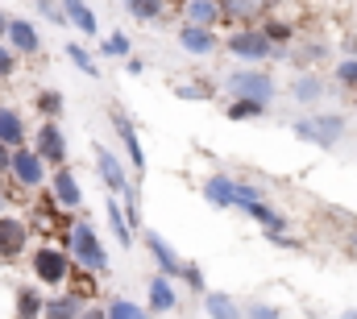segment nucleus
I'll list each match as a JSON object with an SVG mask.
<instances>
[{"label":"nucleus","mask_w":357,"mask_h":319,"mask_svg":"<svg viewBox=\"0 0 357 319\" xmlns=\"http://www.w3.org/2000/svg\"><path fill=\"white\" fill-rule=\"evenodd\" d=\"M204 199L212 203V208H250L254 199H262L254 187H245V182H237V178H229V174H212L208 182H204Z\"/></svg>","instance_id":"obj_1"},{"label":"nucleus","mask_w":357,"mask_h":319,"mask_svg":"<svg viewBox=\"0 0 357 319\" xmlns=\"http://www.w3.org/2000/svg\"><path fill=\"white\" fill-rule=\"evenodd\" d=\"M71 253H75L79 265H88L91 274L108 270V253H104V244H100V237H96V228H91L88 220L71 224Z\"/></svg>","instance_id":"obj_2"},{"label":"nucleus","mask_w":357,"mask_h":319,"mask_svg":"<svg viewBox=\"0 0 357 319\" xmlns=\"http://www.w3.org/2000/svg\"><path fill=\"white\" fill-rule=\"evenodd\" d=\"M295 129V137L299 141H316V146H337L341 141V129H345V120L341 116H316V120H295L291 125Z\"/></svg>","instance_id":"obj_3"},{"label":"nucleus","mask_w":357,"mask_h":319,"mask_svg":"<svg viewBox=\"0 0 357 319\" xmlns=\"http://www.w3.org/2000/svg\"><path fill=\"white\" fill-rule=\"evenodd\" d=\"M8 170H13V178L21 182V187H42V178H46V162L38 150H25V146H17L13 150V158H8Z\"/></svg>","instance_id":"obj_4"},{"label":"nucleus","mask_w":357,"mask_h":319,"mask_svg":"<svg viewBox=\"0 0 357 319\" xmlns=\"http://www.w3.org/2000/svg\"><path fill=\"white\" fill-rule=\"evenodd\" d=\"M229 54H237V59H250V63H262L270 50H274V42H270L262 29H237V33H229Z\"/></svg>","instance_id":"obj_5"},{"label":"nucleus","mask_w":357,"mask_h":319,"mask_svg":"<svg viewBox=\"0 0 357 319\" xmlns=\"http://www.w3.org/2000/svg\"><path fill=\"white\" fill-rule=\"evenodd\" d=\"M33 274H38V282H46V286H63L67 274H71V261H67L63 249H38V253H33Z\"/></svg>","instance_id":"obj_6"},{"label":"nucleus","mask_w":357,"mask_h":319,"mask_svg":"<svg viewBox=\"0 0 357 319\" xmlns=\"http://www.w3.org/2000/svg\"><path fill=\"white\" fill-rule=\"evenodd\" d=\"M225 87H229V95H250V100H266V104L274 95V79L262 71H233L225 79Z\"/></svg>","instance_id":"obj_7"},{"label":"nucleus","mask_w":357,"mask_h":319,"mask_svg":"<svg viewBox=\"0 0 357 319\" xmlns=\"http://www.w3.org/2000/svg\"><path fill=\"white\" fill-rule=\"evenodd\" d=\"M25 244H29V224L0 216V261H17L25 253Z\"/></svg>","instance_id":"obj_8"},{"label":"nucleus","mask_w":357,"mask_h":319,"mask_svg":"<svg viewBox=\"0 0 357 319\" xmlns=\"http://www.w3.org/2000/svg\"><path fill=\"white\" fill-rule=\"evenodd\" d=\"M33 150L42 154V162H50V166H63V162H67V141H63V129H59V120H46V125L38 129V141H33Z\"/></svg>","instance_id":"obj_9"},{"label":"nucleus","mask_w":357,"mask_h":319,"mask_svg":"<svg viewBox=\"0 0 357 319\" xmlns=\"http://www.w3.org/2000/svg\"><path fill=\"white\" fill-rule=\"evenodd\" d=\"M54 203L59 208H79L84 203V191H79V178L71 174V166L63 162V166H54Z\"/></svg>","instance_id":"obj_10"},{"label":"nucleus","mask_w":357,"mask_h":319,"mask_svg":"<svg viewBox=\"0 0 357 319\" xmlns=\"http://www.w3.org/2000/svg\"><path fill=\"white\" fill-rule=\"evenodd\" d=\"M178 46H183L187 54H212L220 42H216L212 25H191V21H187V29H178Z\"/></svg>","instance_id":"obj_11"},{"label":"nucleus","mask_w":357,"mask_h":319,"mask_svg":"<svg viewBox=\"0 0 357 319\" xmlns=\"http://www.w3.org/2000/svg\"><path fill=\"white\" fill-rule=\"evenodd\" d=\"M4 38L13 42L17 54H38V46H42V42H38V29H33L29 21H21V17L8 21V33H4Z\"/></svg>","instance_id":"obj_12"},{"label":"nucleus","mask_w":357,"mask_h":319,"mask_svg":"<svg viewBox=\"0 0 357 319\" xmlns=\"http://www.w3.org/2000/svg\"><path fill=\"white\" fill-rule=\"evenodd\" d=\"M0 141L4 146H25V120H21V112L17 108H8V104H0Z\"/></svg>","instance_id":"obj_13"},{"label":"nucleus","mask_w":357,"mask_h":319,"mask_svg":"<svg viewBox=\"0 0 357 319\" xmlns=\"http://www.w3.org/2000/svg\"><path fill=\"white\" fill-rule=\"evenodd\" d=\"M96 166H100V178H104V182H108V187H112L116 195H121V191L129 187V178H125V170H121V162L112 158V154H108L104 146H96Z\"/></svg>","instance_id":"obj_14"},{"label":"nucleus","mask_w":357,"mask_h":319,"mask_svg":"<svg viewBox=\"0 0 357 319\" xmlns=\"http://www.w3.org/2000/svg\"><path fill=\"white\" fill-rule=\"evenodd\" d=\"M146 244H150L154 261L162 265V274H171V278H175V274H183V261H178V253H175V249H171L162 237H158V233H146Z\"/></svg>","instance_id":"obj_15"},{"label":"nucleus","mask_w":357,"mask_h":319,"mask_svg":"<svg viewBox=\"0 0 357 319\" xmlns=\"http://www.w3.org/2000/svg\"><path fill=\"white\" fill-rule=\"evenodd\" d=\"M112 120H116V133H121V141H125V150H129V162H133V170H146V154H142V141H137V133H133L129 116L112 112Z\"/></svg>","instance_id":"obj_16"},{"label":"nucleus","mask_w":357,"mask_h":319,"mask_svg":"<svg viewBox=\"0 0 357 319\" xmlns=\"http://www.w3.org/2000/svg\"><path fill=\"white\" fill-rule=\"evenodd\" d=\"M63 13L71 17V25L79 29V33H88V38H96L100 29H96V13H91L84 0H63Z\"/></svg>","instance_id":"obj_17"},{"label":"nucleus","mask_w":357,"mask_h":319,"mask_svg":"<svg viewBox=\"0 0 357 319\" xmlns=\"http://www.w3.org/2000/svg\"><path fill=\"white\" fill-rule=\"evenodd\" d=\"M245 212H250V216H254V220H258V224H262L266 233H282V228H287V216H282V212H274L266 199H254V203H250Z\"/></svg>","instance_id":"obj_18"},{"label":"nucleus","mask_w":357,"mask_h":319,"mask_svg":"<svg viewBox=\"0 0 357 319\" xmlns=\"http://www.w3.org/2000/svg\"><path fill=\"white\" fill-rule=\"evenodd\" d=\"M183 13H187V21H191V25H216L220 4H216V0H187V4H183Z\"/></svg>","instance_id":"obj_19"},{"label":"nucleus","mask_w":357,"mask_h":319,"mask_svg":"<svg viewBox=\"0 0 357 319\" xmlns=\"http://www.w3.org/2000/svg\"><path fill=\"white\" fill-rule=\"evenodd\" d=\"M229 116H233V120H254V116H266V100L233 95V104H229Z\"/></svg>","instance_id":"obj_20"},{"label":"nucleus","mask_w":357,"mask_h":319,"mask_svg":"<svg viewBox=\"0 0 357 319\" xmlns=\"http://www.w3.org/2000/svg\"><path fill=\"white\" fill-rule=\"evenodd\" d=\"M291 91H295L299 104H316L320 91H324V79H320V75H299V79L291 83Z\"/></svg>","instance_id":"obj_21"},{"label":"nucleus","mask_w":357,"mask_h":319,"mask_svg":"<svg viewBox=\"0 0 357 319\" xmlns=\"http://www.w3.org/2000/svg\"><path fill=\"white\" fill-rule=\"evenodd\" d=\"M175 307V290L167 278H154L150 282V311H171Z\"/></svg>","instance_id":"obj_22"},{"label":"nucleus","mask_w":357,"mask_h":319,"mask_svg":"<svg viewBox=\"0 0 357 319\" xmlns=\"http://www.w3.org/2000/svg\"><path fill=\"white\" fill-rule=\"evenodd\" d=\"M125 8L137 17V21H158L167 13V0H125Z\"/></svg>","instance_id":"obj_23"},{"label":"nucleus","mask_w":357,"mask_h":319,"mask_svg":"<svg viewBox=\"0 0 357 319\" xmlns=\"http://www.w3.org/2000/svg\"><path fill=\"white\" fill-rule=\"evenodd\" d=\"M108 224H112V233L121 244H133V228H129V220L121 216V203L116 199H108Z\"/></svg>","instance_id":"obj_24"},{"label":"nucleus","mask_w":357,"mask_h":319,"mask_svg":"<svg viewBox=\"0 0 357 319\" xmlns=\"http://www.w3.org/2000/svg\"><path fill=\"white\" fill-rule=\"evenodd\" d=\"M84 311V299H50V303H42V316H79Z\"/></svg>","instance_id":"obj_25"},{"label":"nucleus","mask_w":357,"mask_h":319,"mask_svg":"<svg viewBox=\"0 0 357 319\" xmlns=\"http://www.w3.org/2000/svg\"><path fill=\"white\" fill-rule=\"evenodd\" d=\"M216 4H220V17H237V21L258 13V0H216Z\"/></svg>","instance_id":"obj_26"},{"label":"nucleus","mask_w":357,"mask_h":319,"mask_svg":"<svg viewBox=\"0 0 357 319\" xmlns=\"http://www.w3.org/2000/svg\"><path fill=\"white\" fill-rule=\"evenodd\" d=\"M17 316H42V295L29 290V286H21L17 290Z\"/></svg>","instance_id":"obj_27"},{"label":"nucleus","mask_w":357,"mask_h":319,"mask_svg":"<svg viewBox=\"0 0 357 319\" xmlns=\"http://www.w3.org/2000/svg\"><path fill=\"white\" fill-rule=\"evenodd\" d=\"M38 112H42L46 120H54V116L63 112V95H59V91H42V95H38Z\"/></svg>","instance_id":"obj_28"},{"label":"nucleus","mask_w":357,"mask_h":319,"mask_svg":"<svg viewBox=\"0 0 357 319\" xmlns=\"http://www.w3.org/2000/svg\"><path fill=\"white\" fill-rule=\"evenodd\" d=\"M204 311H208V316H233L237 307H233L229 295H204Z\"/></svg>","instance_id":"obj_29"},{"label":"nucleus","mask_w":357,"mask_h":319,"mask_svg":"<svg viewBox=\"0 0 357 319\" xmlns=\"http://www.w3.org/2000/svg\"><path fill=\"white\" fill-rule=\"evenodd\" d=\"M262 33H266L274 46H282V42H291V33H295V25H287V21H266L262 25Z\"/></svg>","instance_id":"obj_30"},{"label":"nucleus","mask_w":357,"mask_h":319,"mask_svg":"<svg viewBox=\"0 0 357 319\" xmlns=\"http://www.w3.org/2000/svg\"><path fill=\"white\" fill-rule=\"evenodd\" d=\"M67 54H71V63H75L84 75H96V63H91V54L84 50V46H75V42H71V46H67Z\"/></svg>","instance_id":"obj_31"},{"label":"nucleus","mask_w":357,"mask_h":319,"mask_svg":"<svg viewBox=\"0 0 357 319\" xmlns=\"http://www.w3.org/2000/svg\"><path fill=\"white\" fill-rule=\"evenodd\" d=\"M108 316H112V319H137V316H142V307H137V303H129V299H116V303L108 307Z\"/></svg>","instance_id":"obj_32"},{"label":"nucleus","mask_w":357,"mask_h":319,"mask_svg":"<svg viewBox=\"0 0 357 319\" xmlns=\"http://www.w3.org/2000/svg\"><path fill=\"white\" fill-rule=\"evenodd\" d=\"M178 95H183V100H208V95H212V87H208V83H183V87H178Z\"/></svg>","instance_id":"obj_33"},{"label":"nucleus","mask_w":357,"mask_h":319,"mask_svg":"<svg viewBox=\"0 0 357 319\" xmlns=\"http://www.w3.org/2000/svg\"><path fill=\"white\" fill-rule=\"evenodd\" d=\"M337 79L345 83V87H357V59H345V63L337 67Z\"/></svg>","instance_id":"obj_34"},{"label":"nucleus","mask_w":357,"mask_h":319,"mask_svg":"<svg viewBox=\"0 0 357 319\" xmlns=\"http://www.w3.org/2000/svg\"><path fill=\"white\" fill-rule=\"evenodd\" d=\"M104 50H108V54H129V38H125V33H112V38L104 42Z\"/></svg>","instance_id":"obj_35"},{"label":"nucleus","mask_w":357,"mask_h":319,"mask_svg":"<svg viewBox=\"0 0 357 319\" xmlns=\"http://www.w3.org/2000/svg\"><path fill=\"white\" fill-rule=\"evenodd\" d=\"M17 71V59H13V50L8 46H0V79H8Z\"/></svg>","instance_id":"obj_36"},{"label":"nucleus","mask_w":357,"mask_h":319,"mask_svg":"<svg viewBox=\"0 0 357 319\" xmlns=\"http://www.w3.org/2000/svg\"><path fill=\"white\" fill-rule=\"evenodd\" d=\"M183 278H187V282H191V286H195V290H199V286H204V274H199V270H195V265H183Z\"/></svg>","instance_id":"obj_37"},{"label":"nucleus","mask_w":357,"mask_h":319,"mask_svg":"<svg viewBox=\"0 0 357 319\" xmlns=\"http://www.w3.org/2000/svg\"><path fill=\"white\" fill-rule=\"evenodd\" d=\"M250 316L258 319V316H278V311H274L270 303H254V307H250Z\"/></svg>","instance_id":"obj_38"},{"label":"nucleus","mask_w":357,"mask_h":319,"mask_svg":"<svg viewBox=\"0 0 357 319\" xmlns=\"http://www.w3.org/2000/svg\"><path fill=\"white\" fill-rule=\"evenodd\" d=\"M8 158H13V146L0 141V170H8Z\"/></svg>","instance_id":"obj_39"},{"label":"nucleus","mask_w":357,"mask_h":319,"mask_svg":"<svg viewBox=\"0 0 357 319\" xmlns=\"http://www.w3.org/2000/svg\"><path fill=\"white\" fill-rule=\"evenodd\" d=\"M8 33V17H4V8H0V38Z\"/></svg>","instance_id":"obj_40"},{"label":"nucleus","mask_w":357,"mask_h":319,"mask_svg":"<svg viewBox=\"0 0 357 319\" xmlns=\"http://www.w3.org/2000/svg\"><path fill=\"white\" fill-rule=\"evenodd\" d=\"M349 50H354V54H357V38H349Z\"/></svg>","instance_id":"obj_41"},{"label":"nucleus","mask_w":357,"mask_h":319,"mask_svg":"<svg viewBox=\"0 0 357 319\" xmlns=\"http://www.w3.org/2000/svg\"><path fill=\"white\" fill-rule=\"evenodd\" d=\"M258 4H274V0H258Z\"/></svg>","instance_id":"obj_42"}]
</instances>
